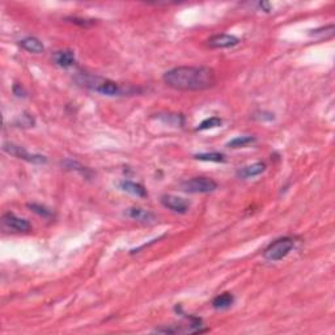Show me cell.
Here are the masks:
<instances>
[{"mask_svg": "<svg viewBox=\"0 0 335 335\" xmlns=\"http://www.w3.org/2000/svg\"><path fill=\"white\" fill-rule=\"evenodd\" d=\"M27 206H28V208L32 211V212H34L36 215L41 216V217H43V219H50L51 216H53V211L47 208V207L40 204V203H28Z\"/></svg>", "mask_w": 335, "mask_h": 335, "instance_id": "obj_17", "label": "cell"}, {"mask_svg": "<svg viewBox=\"0 0 335 335\" xmlns=\"http://www.w3.org/2000/svg\"><path fill=\"white\" fill-rule=\"evenodd\" d=\"M240 40L236 36L232 34H216L212 36L207 41V45L212 49H228V47H233L236 45H239Z\"/></svg>", "mask_w": 335, "mask_h": 335, "instance_id": "obj_8", "label": "cell"}, {"mask_svg": "<svg viewBox=\"0 0 335 335\" xmlns=\"http://www.w3.org/2000/svg\"><path fill=\"white\" fill-rule=\"evenodd\" d=\"M20 46L23 47L24 50L28 51V53L41 54L45 51V46H43V43L41 42L38 38H36V37H27V38L21 40Z\"/></svg>", "mask_w": 335, "mask_h": 335, "instance_id": "obj_12", "label": "cell"}, {"mask_svg": "<svg viewBox=\"0 0 335 335\" xmlns=\"http://www.w3.org/2000/svg\"><path fill=\"white\" fill-rule=\"evenodd\" d=\"M81 84L89 89L94 90V92H98L103 96H118L122 93L121 86L116 83V81H111V80L102 79V77L98 76H89V75H84L83 80H81Z\"/></svg>", "mask_w": 335, "mask_h": 335, "instance_id": "obj_3", "label": "cell"}, {"mask_svg": "<svg viewBox=\"0 0 335 335\" xmlns=\"http://www.w3.org/2000/svg\"><path fill=\"white\" fill-rule=\"evenodd\" d=\"M161 203H163L164 207H166V208L173 211V212L181 213V215L189 212L190 203L186 199H183V198H179V196L177 195H170V194L169 195H168V194L163 195L161 196Z\"/></svg>", "mask_w": 335, "mask_h": 335, "instance_id": "obj_7", "label": "cell"}, {"mask_svg": "<svg viewBox=\"0 0 335 335\" xmlns=\"http://www.w3.org/2000/svg\"><path fill=\"white\" fill-rule=\"evenodd\" d=\"M53 59L60 68H70L75 64V54L72 50H59L54 54Z\"/></svg>", "mask_w": 335, "mask_h": 335, "instance_id": "obj_10", "label": "cell"}, {"mask_svg": "<svg viewBox=\"0 0 335 335\" xmlns=\"http://www.w3.org/2000/svg\"><path fill=\"white\" fill-rule=\"evenodd\" d=\"M3 224L4 227H7L8 229L14 231V232L27 233L32 231V224L28 221L27 219L19 217L15 213L7 212L3 215Z\"/></svg>", "mask_w": 335, "mask_h": 335, "instance_id": "obj_6", "label": "cell"}, {"mask_svg": "<svg viewBox=\"0 0 335 335\" xmlns=\"http://www.w3.org/2000/svg\"><path fill=\"white\" fill-rule=\"evenodd\" d=\"M181 190L190 194H208L217 189V183L208 177H194L186 179L179 185Z\"/></svg>", "mask_w": 335, "mask_h": 335, "instance_id": "obj_4", "label": "cell"}, {"mask_svg": "<svg viewBox=\"0 0 335 335\" xmlns=\"http://www.w3.org/2000/svg\"><path fill=\"white\" fill-rule=\"evenodd\" d=\"M126 216L130 217V219L136 220V221L139 222H144V224H152L157 220L156 215L148 209L140 208V207H130V208L126 209Z\"/></svg>", "mask_w": 335, "mask_h": 335, "instance_id": "obj_9", "label": "cell"}, {"mask_svg": "<svg viewBox=\"0 0 335 335\" xmlns=\"http://www.w3.org/2000/svg\"><path fill=\"white\" fill-rule=\"evenodd\" d=\"M14 93L17 97H25V90H24V88L21 86V84H15Z\"/></svg>", "mask_w": 335, "mask_h": 335, "instance_id": "obj_22", "label": "cell"}, {"mask_svg": "<svg viewBox=\"0 0 335 335\" xmlns=\"http://www.w3.org/2000/svg\"><path fill=\"white\" fill-rule=\"evenodd\" d=\"M64 166H66L67 169H71V170H75V172H79L81 176L86 177V178H89L90 176H92V172H90L86 166L81 165L80 163H77V161H73V160H66L64 161Z\"/></svg>", "mask_w": 335, "mask_h": 335, "instance_id": "obj_18", "label": "cell"}, {"mask_svg": "<svg viewBox=\"0 0 335 335\" xmlns=\"http://www.w3.org/2000/svg\"><path fill=\"white\" fill-rule=\"evenodd\" d=\"M257 142L256 136L252 135H243V136H237L235 139H232L231 142L227 143V146L229 148H244V147L252 146Z\"/></svg>", "mask_w": 335, "mask_h": 335, "instance_id": "obj_15", "label": "cell"}, {"mask_svg": "<svg viewBox=\"0 0 335 335\" xmlns=\"http://www.w3.org/2000/svg\"><path fill=\"white\" fill-rule=\"evenodd\" d=\"M195 160L199 161H209V163H224L226 156L219 152H209V153H198L194 156Z\"/></svg>", "mask_w": 335, "mask_h": 335, "instance_id": "obj_16", "label": "cell"}, {"mask_svg": "<svg viewBox=\"0 0 335 335\" xmlns=\"http://www.w3.org/2000/svg\"><path fill=\"white\" fill-rule=\"evenodd\" d=\"M159 118L164 123L173 125V126H182L185 122L182 114H159Z\"/></svg>", "mask_w": 335, "mask_h": 335, "instance_id": "obj_19", "label": "cell"}, {"mask_svg": "<svg viewBox=\"0 0 335 335\" xmlns=\"http://www.w3.org/2000/svg\"><path fill=\"white\" fill-rule=\"evenodd\" d=\"M164 83L181 92H200L215 86L217 81L215 70L206 66H179L166 71Z\"/></svg>", "mask_w": 335, "mask_h": 335, "instance_id": "obj_1", "label": "cell"}, {"mask_svg": "<svg viewBox=\"0 0 335 335\" xmlns=\"http://www.w3.org/2000/svg\"><path fill=\"white\" fill-rule=\"evenodd\" d=\"M67 20H70L72 24H76V25H80V27L88 28L92 27L94 21L93 20H85V19H79V17H70V19H67Z\"/></svg>", "mask_w": 335, "mask_h": 335, "instance_id": "obj_21", "label": "cell"}, {"mask_svg": "<svg viewBox=\"0 0 335 335\" xmlns=\"http://www.w3.org/2000/svg\"><path fill=\"white\" fill-rule=\"evenodd\" d=\"M266 170V164L265 163H256L252 164V165H248L245 168L239 172V177L246 179V178H253V177H257L259 174H262Z\"/></svg>", "mask_w": 335, "mask_h": 335, "instance_id": "obj_13", "label": "cell"}, {"mask_svg": "<svg viewBox=\"0 0 335 335\" xmlns=\"http://www.w3.org/2000/svg\"><path fill=\"white\" fill-rule=\"evenodd\" d=\"M259 7L262 8L265 12H270L271 11V6L269 3H266V2H262V3H259Z\"/></svg>", "mask_w": 335, "mask_h": 335, "instance_id": "obj_23", "label": "cell"}, {"mask_svg": "<svg viewBox=\"0 0 335 335\" xmlns=\"http://www.w3.org/2000/svg\"><path fill=\"white\" fill-rule=\"evenodd\" d=\"M222 125V121L217 117H211V118H207V120L203 121L200 125H198L196 127V131H204V130H212L216 127H220Z\"/></svg>", "mask_w": 335, "mask_h": 335, "instance_id": "obj_20", "label": "cell"}, {"mask_svg": "<svg viewBox=\"0 0 335 335\" xmlns=\"http://www.w3.org/2000/svg\"><path fill=\"white\" fill-rule=\"evenodd\" d=\"M233 301H235V297H233L232 293L224 292L221 295L216 296L212 301V306L216 310H224V309H228L232 306Z\"/></svg>", "mask_w": 335, "mask_h": 335, "instance_id": "obj_14", "label": "cell"}, {"mask_svg": "<svg viewBox=\"0 0 335 335\" xmlns=\"http://www.w3.org/2000/svg\"><path fill=\"white\" fill-rule=\"evenodd\" d=\"M3 151L11 156L17 157V159L25 160L28 163H33V164H46L47 159L42 155H34V153L28 152L24 147L17 146L14 143H4L3 144Z\"/></svg>", "mask_w": 335, "mask_h": 335, "instance_id": "obj_5", "label": "cell"}, {"mask_svg": "<svg viewBox=\"0 0 335 335\" xmlns=\"http://www.w3.org/2000/svg\"><path fill=\"white\" fill-rule=\"evenodd\" d=\"M295 248V240L292 237H282L270 244L263 252V258L269 262H278L288 256Z\"/></svg>", "mask_w": 335, "mask_h": 335, "instance_id": "obj_2", "label": "cell"}, {"mask_svg": "<svg viewBox=\"0 0 335 335\" xmlns=\"http://www.w3.org/2000/svg\"><path fill=\"white\" fill-rule=\"evenodd\" d=\"M118 186H120V189L122 191L131 194V195L139 196V198H146L148 195L147 190L144 189V186L140 185V183L133 182V181H121Z\"/></svg>", "mask_w": 335, "mask_h": 335, "instance_id": "obj_11", "label": "cell"}]
</instances>
